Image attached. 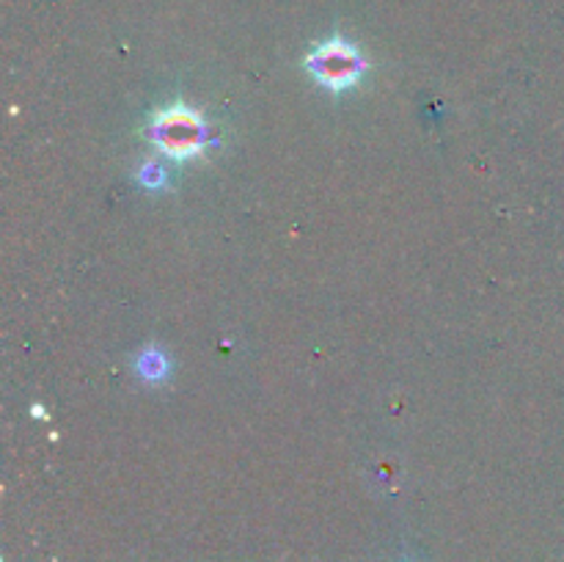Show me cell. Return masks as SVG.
Wrapping results in <instances>:
<instances>
[{"label":"cell","mask_w":564,"mask_h":562,"mask_svg":"<svg viewBox=\"0 0 564 562\" xmlns=\"http://www.w3.org/2000/svg\"><path fill=\"white\" fill-rule=\"evenodd\" d=\"M147 138L169 160L187 163L204 152L213 132H209V125L198 110H193L185 102H174L154 110L147 127Z\"/></svg>","instance_id":"6da1fadb"},{"label":"cell","mask_w":564,"mask_h":562,"mask_svg":"<svg viewBox=\"0 0 564 562\" xmlns=\"http://www.w3.org/2000/svg\"><path fill=\"white\" fill-rule=\"evenodd\" d=\"M303 66H306V69L317 77L319 86L328 88L330 94H345L347 88L361 83V77L367 75L369 69V61L358 44H352L350 39L334 33V36H328L325 42L314 44L312 53L303 61Z\"/></svg>","instance_id":"7a4b0ae2"},{"label":"cell","mask_w":564,"mask_h":562,"mask_svg":"<svg viewBox=\"0 0 564 562\" xmlns=\"http://www.w3.org/2000/svg\"><path fill=\"white\" fill-rule=\"evenodd\" d=\"M135 372L141 375L143 380H149V383H158V380H163L165 375H169V358H165L158 347H149V350H143L141 356H138Z\"/></svg>","instance_id":"3957f363"},{"label":"cell","mask_w":564,"mask_h":562,"mask_svg":"<svg viewBox=\"0 0 564 562\" xmlns=\"http://www.w3.org/2000/svg\"><path fill=\"white\" fill-rule=\"evenodd\" d=\"M138 180H141V185L149 187V191H160V187H165V182H169V174H165V169L160 163H143L141 171H138Z\"/></svg>","instance_id":"277c9868"}]
</instances>
